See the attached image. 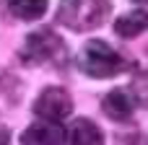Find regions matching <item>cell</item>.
I'll return each mask as SVG.
<instances>
[{
	"label": "cell",
	"mask_w": 148,
	"mask_h": 145,
	"mask_svg": "<svg viewBox=\"0 0 148 145\" xmlns=\"http://www.w3.org/2000/svg\"><path fill=\"white\" fill-rule=\"evenodd\" d=\"M109 0H60L57 21L70 31H91L104 23Z\"/></svg>",
	"instance_id": "1"
},
{
	"label": "cell",
	"mask_w": 148,
	"mask_h": 145,
	"mask_svg": "<svg viewBox=\"0 0 148 145\" xmlns=\"http://www.w3.org/2000/svg\"><path fill=\"white\" fill-rule=\"evenodd\" d=\"M78 67L91 78H112V75H120L127 67V62L107 42L91 39L83 44V49L78 54Z\"/></svg>",
	"instance_id": "2"
},
{
	"label": "cell",
	"mask_w": 148,
	"mask_h": 145,
	"mask_svg": "<svg viewBox=\"0 0 148 145\" xmlns=\"http://www.w3.org/2000/svg\"><path fill=\"white\" fill-rule=\"evenodd\" d=\"M21 57L29 65H65L68 49H65V42L52 29H39L26 36Z\"/></svg>",
	"instance_id": "3"
},
{
	"label": "cell",
	"mask_w": 148,
	"mask_h": 145,
	"mask_svg": "<svg viewBox=\"0 0 148 145\" xmlns=\"http://www.w3.org/2000/svg\"><path fill=\"white\" fill-rule=\"evenodd\" d=\"M34 114L44 122H62L73 114V99L68 96L65 88H57V86H49L39 93V99L34 101Z\"/></svg>",
	"instance_id": "4"
},
{
	"label": "cell",
	"mask_w": 148,
	"mask_h": 145,
	"mask_svg": "<svg viewBox=\"0 0 148 145\" xmlns=\"http://www.w3.org/2000/svg\"><path fill=\"white\" fill-rule=\"evenodd\" d=\"M21 145H65V130L57 122H36L23 130Z\"/></svg>",
	"instance_id": "5"
},
{
	"label": "cell",
	"mask_w": 148,
	"mask_h": 145,
	"mask_svg": "<svg viewBox=\"0 0 148 145\" xmlns=\"http://www.w3.org/2000/svg\"><path fill=\"white\" fill-rule=\"evenodd\" d=\"M101 109H104V114H107L109 119H114V122H127L130 114H133V99H130V93H127L125 88H114V91H109V93L104 96Z\"/></svg>",
	"instance_id": "6"
},
{
	"label": "cell",
	"mask_w": 148,
	"mask_h": 145,
	"mask_svg": "<svg viewBox=\"0 0 148 145\" xmlns=\"http://www.w3.org/2000/svg\"><path fill=\"white\" fill-rule=\"evenodd\" d=\"M68 135H70V145H104V135H101L99 125H94L86 117L73 119Z\"/></svg>",
	"instance_id": "7"
},
{
	"label": "cell",
	"mask_w": 148,
	"mask_h": 145,
	"mask_svg": "<svg viewBox=\"0 0 148 145\" xmlns=\"http://www.w3.org/2000/svg\"><path fill=\"white\" fill-rule=\"evenodd\" d=\"M148 29V10H130L125 16H120L114 21V31L122 36V39H130V36H138L140 31Z\"/></svg>",
	"instance_id": "8"
},
{
	"label": "cell",
	"mask_w": 148,
	"mask_h": 145,
	"mask_svg": "<svg viewBox=\"0 0 148 145\" xmlns=\"http://www.w3.org/2000/svg\"><path fill=\"white\" fill-rule=\"evenodd\" d=\"M47 3L49 0H5L10 16L21 18V21H36L44 16L47 10Z\"/></svg>",
	"instance_id": "9"
},
{
	"label": "cell",
	"mask_w": 148,
	"mask_h": 145,
	"mask_svg": "<svg viewBox=\"0 0 148 145\" xmlns=\"http://www.w3.org/2000/svg\"><path fill=\"white\" fill-rule=\"evenodd\" d=\"M130 99H133V104L146 106V109H148V70H140V73L133 75V83H130Z\"/></svg>",
	"instance_id": "10"
},
{
	"label": "cell",
	"mask_w": 148,
	"mask_h": 145,
	"mask_svg": "<svg viewBox=\"0 0 148 145\" xmlns=\"http://www.w3.org/2000/svg\"><path fill=\"white\" fill-rule=\"evenodd\" d=\"M0 145H8V130L0 127Z\"/></svg>",
	"instance_id": "11"
},
{
	"label": "cell",
	"mask_w": 148,
	"mask_h": 145,
	"mask_svg": "<svg viewBox=\"0 0 148 145\" xmlns=\"http://www.w3.org/2000/svg\"><path fill=\"white\" fill-rule=\"evenodd\" d=\"M146 3H148V0H146Z\"/></svg>",
	"instance_id": "12"
}]
</instances>
